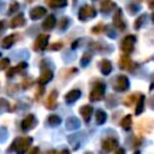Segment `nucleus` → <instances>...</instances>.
Segmentation results:
<instances>
[{
    "mask_svg": "<svg viewBox=\"0 0 154 154\" xmlns=\"http://www.w3.org/2000/svg\"><path fill=\"white\" fill-rule=\"evenodd\" d=\"M10 65V60L7 58H4L2 60H0V69L4 70V69H7Z\"/></svg>",
    "mask_w": 154,
    "mask_h": 154,
    "instance_id": "obj_33",
    "label": "nucleus"
},
{
    "mask_svg": "<svg viewBox=\"0 0 154 154\" xmlns=\"http://www.w3.org/2000/svg\"><path fill=\"white\" fill-rule=\"evenodd\" d=\"M120 125H122L123 129L130 130V129H131V125H132V118H131V116H130V114H126V116L122 119Z\"/></svg>",
    "mask_w": 154,
    "mask_h": 154,
    "instance_id": "obj_23",
    "label": "nucleus"
},
{
    "mask_svg": "<svg viewBox=\"0 0 154 154\" xmlns=\"http://www.w3.org/2000/svg\"><path fill=\"white\" fill-rule=\"evenodd\" d=\"M106 119H107L106 112L102 111V109H97L96 113H95V120H96V123H97L99 125H101V124H103V123L106 122Z\"/></svg>",
    "mask_w": 154,
    "mask_h": 154,
    "instance_id": "obj_21",
    "label": "nucleus"
},
{
    "mask_svg": "<svg viewBox=\"0 0 154 154\" xmlns=\"http://www.w3.org/2000/svg\"><path fill=\"white\" fill-rule=\"evenodd\" d=\"M119 65H120V67H122L123 70H131V67H132V61H131V59H130L128 55H123V57L120 58Z\"/></svg>",
    "mask_w": 154,
    "mask_h": 154,
    "instance_id": "obj_17",
    "label": "nucleus"
},
{
    "mask_svg": "<svg viewBox=\"0 0 154 154\" xmlns=\"http://www.w3.org/2000/svg\"><path fill=\"white\" fill-rule=\"evenodd\" d=\"M25 23V18H24V16L20 13V14H18V16H16L12 20H11V26L12 28H17V26H22L23 24Z\"/></svg>",
    "mask_w": 154,
    "mask_h": 154,
    "instance_id": "obj_20",
    "label": "nucleus"
},
{
    "mask_svg": "<svg viewBox=\"0 0 154 154\" xmlns=\"http://www.w3.org/2000/svg\"><path fill=\"white\" fill-rule=\"evenodd\" d=\"M79 96H81V90L79 89H73V90H71L66 94L65 100H66L67 103H72V102L77 101L79 99Z\"/></svg>",
    "mask_w": 154,
    "mask_h": 154,
    "instance_id": "obj_11",
    "label": "nucleus"
},
{
    "mask_svg": "<svg viewBox=\"0 0 154 154\" xmlns=\"http://www.w3.org/2000/svg\"><path fill=\"white\" fill-rule=\"evenodd\" d=\"M103 96H105V85L102 83H97L95 85V88L91 90L89 99L91 101H99V100L103 99Z\"/></svg>",
    "mask_w": 154,
    "mask_h": 154,
    "instance_id": "obj_3",
    "label": "nucleus"
},
{
    "mask_svg": "<svg viewBox=\"0 0 154 154\" xmlns=\"http://www.w3.org/2000/svg\"><path fill=\"white\" fill-rule=\"evenodd\" d=\"M135 41H136V37H135V36H132V35L126 36V37L122 41V49H123L125 53H131L132 49H134Z\"/></svg>",
    "mask_w": 154,
    "mask_h": 154,
    "instance_id": "obj_5",
    "label": "nucleus"
},
{
    "mask_svg": "<svg viewBox=\"0 0 154 154\" xmlns=\"http://www.w3.org/2000/svg\"><path fill=\"white\" fill-rule=\"evenodd\" d=\"M149 89H150V90H153V89H154V83H152V84H150V88H149Z\"/></svg>",
    "mask_w": 154,
    "mask_h": 154,
    "instance_id": "obj_41",
    "label": "nucleus"
},
{
    "mask_svg": "<svg viewBox=\"0 0 154 154\" xmlns=\"http://www.w3.org/2000/svg\"><path fill=\"white\" fill-rule=\"evenodd\" d=\"M48 38H49L48 35H45V34L38 35L37 38H36V41H35V43H34V49L35 51H42V49H45L46 46H47V43H48Z\"/></svg>",
    "mask_w": 154,
    "mask_h": 154,
    "instance_id": "obj_6",
    "label": "nucleus"
},
{
    "mask_svg": "<svg viewBox=\"0 0 154 154\" xmlns=\"http://www.w3.org/2000/svg\"><path fill=\"white\" fill-rule=\"evenodd\" d=\"M60 48H61V43L60 42H55V43H53L51 46V49H53V51H59Z\"/></svg>",
    "mask_w": 154,
    "mask_h": 154,
    "instance_id": "obj_37",
    "label": "nucleus"
},
{
    "mask_svg": "<svg viewBox=\"0 0 154 154\" xmlns=\"http://www.w3.org/2000/svg\"><path fill=\"white\" fill-rule=\"evenodd\" d=\"M143 109H144V95H141L140 99H138V102H137V107L135 109V113L136 114H140V113H142Z\"/></svg>",
    "mask_w": 154,
    "mask_h": 154,
    "instance_id": "obj_26",
    "label": "nucleus"
},
{
    "mask_svg": "<svg viewBox=\"0 0 154 154\" xmlns=\"http://www.w3.org/2000/svg\"><path fill=\"white\" fill-rule=\"evenodd\" d=\"M69 24H70V19H69V18H61V20H60V23H59V28H60L61 30H65V29L69 26Z\"/></svg>",
    "mask_w": 154,
    "mask_h": 154,
    "instance_id": "obj_32",
    "label": "nucleus"
},
{
    "mask_svg": "<svg viewBox=\"0 0 154 154\" xmlns=\"http://www.w3.org/2000/svg\"><path fill=\"white\" fill-rule=\"evenodd\" d=\"M55 23H57L55 17H54L53 14H49V16L45 19V22L42 23V26H43V29H46V30H51V29L54 28Z\"/></svg>",
    "mask_w": 154,
    "mask_h": 154,
    "instance_id": "obj_16",
    "label": "nucleus"
},
{
    "mask_svg": "<svg viewBox=\"0 0 154 154\" xmlns=\"http://www.w3.org/2000/svg\"><path fill=\"white\" fill-rule=\"evenodd\" d=\"M149 106L154 109V96H152V97L149 99Z\"/></svg>",
    "mask_w": 154,
    "mask_h": 154,
    "instance_id": "obj_40",
    "label": "nucleus"
},
{
    "mask_svg": "<svg viewBox=\"0 0 154 154\" xmlns=\"http://www.w3.org/2000/svg\"><path fill=\"white\" fill-rule=\"evenodd\" d=\"M81 126V122L76 118V117H70V118H67V120H66V129L67 130H76V129H78Z\"/></svg>",
    "mask_w": 154,
    "mask_h": 154,
    "instance_id": "obj_13",
    "label": "nucleus"
},
{
    "mask_svg": "<svg viewBox=\"0 0 154 154\" xmlns=\"http://www.w3.org/2000/svg\"><path fill=\"white\" fill-rule=\"evenodd\" d=\"M90 60H91L90 54L85 53V54H83V57H82V59H81V65H82V66H87V65L90 63Z\"/></svg>",
    "mask_w": 154,
    "mask_h": 154,
    "instance_id": "obj_30",
    "label": "nucleus"
},
{
    "mask_svg": "<svg viewBox=\"0 0 154 154\" xmlns=\"http://www.w3.org/2000/svg\"><path fill=\"white\" fill-rule=\"evenodd\" d=\"M128 10H129V13H130V14H134V13L138 12L140 5H137V4H135V2H131V4L128 6Z\"/></svg>",
    "mask_w": 154,
    "mask_h": 154,
    "instance_id": "obj_28",
    "label": "nucleus"
},
{
    "mask_svg": "<svg viewBox=\"0 0 154 154\" xmlns=\"http://www.w3.org/2000/svg\"><path fill=\"white\" fill-rule=\"evenodd\" d=\"M31 142H32V138L31 137H28V136H25V137H18V138H16L13 141L11 149H14L18 153H24V152L28 150V148L30 147Z\"/></svg>",
    "mask_w": 154,
    "mask_h": 154,
    "instance_id": "obj_1",
    "label": "nucleus"
},
{
    "mask_svg": "<svg viewBox=\"0 0 154 154\" xmlns=\"http://www.w3.org/2000/svg\"><path fill=\"white\" fill-rule=\"evenodd\" d=\"M47 4L49 7H53V8L65 7L67 5V0H47Z\"/></svg>",
    "mask_w": 154,
    "mask_h": 154,
    "instance_id": "obj_22",
    "label": "nucleus"
},
{
    "mask_svg": "<svg viewBox=\"0 0 154 154\" xmlns=\"http://www.w3.org/2000/svg\"><path fill=\"white\" fill-rule=\"evenodd\" d=\"M14 42V35H8L1 41V47L2 48H10Z\"/></svg>",
    "mask_w": 154,
    "mask_h": 154,
    "instance_id": "obj_24",
    "label": "nucleus"
},
{
    "mask_svg": "<svg viewBox=\"0 0 154 154\" xmlns=\"http://www.w3.org/2000/svg\"><path fill=\"white\" fill-rule=\"evenodd\" d=\"M26 66H28V65H26V63H19V64L17 65V70H18V72H19V71H22V70H24Z\"/></svg>",
    "mask_w": 154,
    "mask_h": 154,
    "instance_id": "obj_39",
    "label": "nucleus"
},
{
    "mask_svg": "<svg viewBox=\"0 0 154 154\" xmlns=\"http://www.w3.org/2000/svg\"><path fill=\"white\" fill-rule=\"evenodd\" d=\"M152 20H153V23H154V12L152 13Z\"/></svg>",
    "mask_w": 154,
    "mask_h": 154,
    "instance_id": "obj_42",
    "label": "nucleus"
},
{
    "mask_svg": "<svg viewBox=\"0 0 154 154\" xmlns=\"http://www.w3.org/2000/svg\"><path fill=\"white\" fill-rule=\"evenodd\" d=\"M18 7H19L18 2H12V4H11V6H10V10H8V13H13L14 11H17V10H18Z\"/></svg>",
    "mask_w": 154,
    "mask_h": 154,
    "instance_id": "obj_34",
    "label": "nucleus"
},
{
    "mask_svg": "<svg viewBox=\"0 0 154 154\" xmlns=\"http://www.w3.org/2000/svg\"><path fill=\"white\" fill-rule=\"evenodd\" d=\"M79 113H81V116L83 117V119H84L85 122H89L90 116H91V113H93V107L89 106V105L82 106V107L79 108Z\"/></svg>",
    "mask_w": 154,
    "mask_h": 154,
    "instance_id": "obj_14",
    "label": "nucleus"
},
{
    "mask_svg": "<svg viewBox=\"0 0 154 154\" xmlns=\"http://www.w3.org/2000/svg\"><path fill=\"white\" fill-rule=\"evenodd\" d=\"M45 14H46V8L42 7V6H36V7H34L32 10H30V13H29V16H30V18H31L32 20L40 19V18L43 17Z\"/></svg>",
    "mask_w": 154,
    "mask_h": 154,
    "instance_id": "obj_9",
    "label": "nucleus"
},
{
    "mask_svg": "<svg viewBox=\"0 0 154 154\" xmlns=\"http://www.w3.org/2000/svg\"><path fill=\"white\" fill-rule=\"evenodd\" d=\"M105 29H106V28H105ZM106 32H107V35H108L109 37H116V35H117L116 31H113L112 28H107V29H106Z\"/></svg>",
    "mask_w": 154,
    "mask_h": 154,
    "instance_id": "obj_36",
    "label": "nucleus"
},
{
    "mask_svg": "<svg viewBox=\"0 0 154 154\" xmlns=\"http://www.w3.org/2000/svg\"><path fill=\"white\" fill-rule=\"evenodd\" d=\"M144 19H146V14H142V16H140L137 19H136V22H135V24H134V26L136 28V29H138V28H141V25L143 24V22H144Z\"/></svg>",
    "mask_w": 154,
    "mask_h": 154,
    "instance_id": "obj_31",
    "label": "nucleus"
},
{
    "mask_svg": "<svg viewBox=\"0 0 154 154\" xmlns=\"http://www.w3.org/2000/svg\"><path fill=\"white\" fill-rule=\"evenodd\" d=\"M113 23H114V26L119 30H123L125 29V22L123 19V13L120 10H117L116 11V14L113 17Z\"/></svg>",
    "mask_w": 154,
    "mask_h": 154,
    "instance_id": "obj_8",
    "label": "nucleus"
},
{
    "mask_svg": "<svg viewBox=\"0 0 154 154\" xmlns=\"http://www.w3.org/2000/svg\"><path fill=\"white\" fill-rule=\"evenodd\" d=\"M152 5H153V6H154V0H153V2H152Z\"/></svg>",
    "mask_w": 154,
    "mask_h": 154,
    "instance_id": "obj_43",
    "label": "nucleus"
},
{
    "mask_svg": "<svg viewBox=\"0 0 154 154\" xmlns=\"http://www.w3.org/2000/svg\"><path fill=\"white\" fill-rule=\"evenodd\" d=\"M100 8H101V11L105 13V12H109V11H112V10H114L116 8V4L112 1V0H103L102 1V4H101V6H100Z\"/></svg>",
    "mask_w": 154,
    "mask_h": 154,
    "instance_id": "obj_19",
    "label": "nucleus"
},
{
    "mask_svg": "<svg viewBox=\"0 0 154 154\" xmlns=\"http://www.w3.org/2000/svg\"><path fill=\"white\" fill-rule=\"evenodd\" d=\"M57 97H58V93H57L55 90H53V91L49 94L48 99H47V102H46L47 108H49V109L55 108V106H57Z\"/></svg>",
    "mask_w": 154,
    "mask_h": 154,
    "instance_id": "obj_15",
    "label": "nucleus"
},
{
    "mask_svg": "<svg viewBox=\"0 0 154 154\" xmlns=\"http://www.w3.org/2000/svg\"><path fill=\"white\" fill-rule=\"evenodd\" d=\"M10 103H8V101L7 100H5V99H2V97H0V112H5V111H7L10 107Z\"/></svg>",
    "mask_w": 154,
    "mask_h": 154,
    "instance_id": "obj_27",
    "label": "nucleus"
},
{
    "mask_svg": "<svg viewBox=\"0 0 154 154\" xmlns=\"http://www.w3.org/2000/svg\"><path fill=\"white\" fill-rule=\"evenodd\" d=\"M114 90L117 91H124L129 88V79L125 76H118L114 82Z\"/></svg>",
    "mask_w": 154,
    "mask_h": 154,
    "instance_id": "obj_4",
    "label": "nucleus"
},
{
    "mask_svg": "<svg viewBox=\"0 0 154 154\" xmlns=\"http://www.w3.org/2000/svg\"><path fill=\"white\" fill-rule=\"evenodd\" d=\"M95 16H96V10L91 6H88V5L82 6L78 11V18L81 20H85L88 18H94Z\"/></svg>",
    "mask_w": 154,
    "mask_h": 154,
    "instance_id": "obj_2",
    "label": "nucleus"
},
{
    "mask_svg": "<svg viewBox=\"0 0 154 154\" xmlns=\"http://www.w3.org/2000/svg\"><path fill=\"white\" fill-rule=\"evenodd\" d=\"M101 28H103V26H102L101 24H99L97 26H94L91 31H93V32H95V34H99V32H101V31H102V29H101Z\"/></svg>",
    "mask_w": 154,
    "mask_h": 154,
    "instance_id": "obj_38",
    "label": "nucleus"
},
{
    "mask_svg": "<svg viewBox=\"0 0 154 154\" xmlns=\"http://www.w3.org/2000/svg\"><path fill=\"white\" fill-rule=\"evenodd\" d=\"M100 70L102 72V75H108L112 71V64L108 59H103L100 64Z\"/></svg>",
    "mask_w": 154,
    "mask_h": 154,
    "instance_id": "obj_18",
    "label": "nucleus"
},
{
    "mask_svg": "<svg viewBox=\"0 0 154 154\" xmlns=\"http://www.w3.org/2000/svg\"><path fill=\"white\" fill-rule=\"evenodd\" d=\"M35 124H36V118H35V116L34 114H29V116H26L24 119H23V122H22V129L23 130H30V129H32L34 126H35Z\"/></svg>",
    "mask_w": 154,
    "mask_h": 154,
    "instance_id": "obj_7",
    "label": "nucleus"
},
{
    "mask_svg": "<svg viewBox=\"0 0 154 154\" xmlns=\"http://www.w3.org/2000/svg\"><path fill=\"white\" fill-rule=\"evenodd\" d=\"M52 78H53V72H52L51 70L46 69V70H43V72L41 73L40 78H38V83H40L41 85H43V84L48 83V82H49Z\"/></svg>",
    "mask_w": 154,
    "mask_h": 154,
    "instance_id": "obj_12",
    "label": "nucleus"
},
{
    "mask_svg": "<svg viewBox=\"0 0 154 154\" xmlns=\"http://www.w3.org/2000/svg\"><path fill=\"white\" fill-rule=\"evenodd\" d=\"M47 122H48L49 125H52V126H57V125H59V124L61 123V119H60V117L57 116V114H51V116L48 117Z\"/></svg>",
    "mask_w": 154,
    "mask_h": 154,
    "instance_id": "obj_25",
    "label": "nucleus"
},
{
    "mask_svg": "<svg viewBox=\"0 0 154 154\" xmlns=\"http://www.w3.org/2000/svg\"><path fill=\"white\" fill-rule=\"evenodd\" d=\"M17 72H18L17 66H16V67H11V69L7 71V77H8V78H12V77H13V75H14V73H17Z\"/></svg>",
    "mask_w": 154,
    "mask_h": 154,
    "instance_id": "obj_35",
    "label": "nucleus"
},
{
    "mask_svg": "<svg viewBox=\"0 0 154 154\" xmlns=\"http://www.w3.org/2000/svg\"><path fill=\"white\" fill-rule=\"evenodd\" d=\"M135 101H136V95H135V94H131V95H129V96H126V97L124 99V103H125L126 106H131Z\"/></svg>",
    "mask_w": 154,
    "mask_h": 154,
    "instance_id": "obj_29",
    "label": "nucleus"
},
{
    "mask_svg": "<svg viewBox=\"0 0 154 154\" xmlns=\"http://www.w3.org/2000/svg\"><path fill=\"white\" fill-rule=\"evenodd\" d=\"M118 147V141L116 138H112V137H108L106 138L103 142H102V148L107 152H112L116 148Z\"/></svg>",
    "mask_w": 154,
    "mask_h": 154,
    "instance_id": "obj_10",
    "label": "nucleus"
}]
</instances>
